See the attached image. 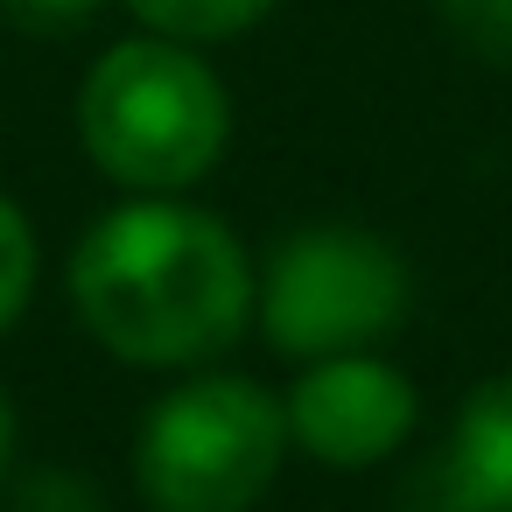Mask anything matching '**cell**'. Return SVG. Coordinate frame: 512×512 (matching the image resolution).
<instances>
[{
	"instance_id": "cell-1",
	"label": "cell",
	"mask_w": 512,
	"mask_h": 512,
	"mask_svg": "<svg viewBox=\"0 0 512 512\" xmlns=\"http://www.w3.org/2000/svg\"><path fill=\"white\" fill-rule=\"evenodd\" d=\"M71 302L113 358L183 372L253 323V260L225 218L176 197H134L78 239Z\"/></svg>"
},
{
	"instance_id": "cell-2",
	"label": "cell",
	"mask_w": 512,
	"mask_h": 512,
	"mask_svg": "<svg viewBox=\"0 0 512 512\" xmlns=\"http://www.w3.org/2000/svg\"><path fill=\"white\" fill-rule=\"evenodd\" d=\"M78 141L99 176L134 197H176L225 162L232 99L218 71L169 36L113 43L78 92Z\"/></svg>"
},
{
	"instance_id": "cell-3",
	"label": "cell",
	"mask_w": 512,
	"mask_h": 512,
	"mask_svg": "<svg viewBox=\"0 0 512 512\" xmlns=\"http://www.w3.org/2000/svg\"><path fill=\"white\" fill-rule=\"evenodd\" d=\"M288 456V407L246 372H197L162 393L134 442L155 512H253Z\"/></svg>"
},
{
	"instance_id": "cell-4",
	"label": "cell",
	"mask_w": 512,
	"mask_h": 512,
	"mask_svg": "<svg viewBox=\"0 0 512 512\" xmlns=\"http://www.w3.org/2000/svg\"><path fill=\"white\" fill-rule=\"evenodd\" d=\"M414 309V274L393 239L365 225H302L253 274V323L274 351L316 365L372 351Z\"/></svg>"
},
{
	"instance_id": "cell-5",
	"label": "cell",
	"mask_w": 512,
	"mask_h": 512,
	"mask_svg": "<svg viewBox=\"0 0 512 512\" xmlns=\"http://www.w3.org/2000/svg\"><path fill=\"white\" fill-rule=\"evenodd\" d=\"M281 407H288V442L330 470L386 463L421 421L414 379L400 365H386L379 351H344V358L302 365V379L288 386Z\"/></svg>"
},
{
	"instance_id": "cell-6",
	"label": "cell",
	"mask_w": 512,
	"mask_h": 512,
	"mask_svg": "<svg viewBox=\"0 0 512 512\" xmlns=\"http://www.w3.org/2000/svg\"><path fill=\"white\" fill-rule=\"evenodd\" d=\"M407 512H512V372L456 407L449 442L407 484Z\"/></svg>"
},
{
	"instance_id": "cell-7",
	"label": "cell",
	"mask_w": 512,
	"mask_h": 512,
	"mask_svg": "<svg viewBox=\"0 0 512 512\" xmlns=\"http://www.w3.org/2000/svg\"><path fill=\"white\" fill-rule=\"evenodd\" d=\"M127 8L148 22V36H169V43H225V36H246L253 22H267L274 0H127Z\"/></svg>"
},
{
	"instance_id": "cell-8",
	"label": "cell",
	"mask_w": 512,
	"mask_h": 512,
	"mask_svg": "<svg viewBox=\"0 0 512 512\" xmlns=\"http://www.w3.org/2000/svg\"><path fill=\"white\" fill-rule=\"evenodd\" d=\"M36 267H43V253H36V232H29L22 204L0 197V330L22 323V309L36 295Z\"/></svg>"
},
{
	"instance_id": "cell-9",
	"label": "cell",
	"mask_w": 512,
	"mask_h": 512,
	"mask_svg": "<svg viewBox=\"0 0 512 512\" xmlns=\"http://www.w3.org/2000/svg\"><path fill=\"white\" fill-rule=\"evenodd\" d=\"M442 29L491 71H512V0H435Z\"/></svg>"
},
{
	"instance_id": "cell-10",
	"label": "cell",
	"mask_w": 512,
	"mask_h": 512,
	"mask_svg": "<svg viewBox=\"0 0 512 512\" xmlns=\"http://www.w3.org/2000/svg\"><path fill=\"white\" fill-rule=\"evenodd\" d=\"M0 15L29 36H71L99 15V0H0Z\"/></svg>"
},
{
	"instance_id": "cell-11",
	"label": "cell",
	"mask_w": 512,
	"mask_h": 512,
	"mask_svg": "<svg viewBox=\"0 0 512 512\" xmlns=\"http://www.w3.org/2000/svg\"><path fill=\"white\" fill-rule=\"evenodd\" d=\"M22 512H99V498H92L85 477L57 470V477H36V484L22 491Z\"/></svg>"
},
{
	"instance_id": "cell-12",
	"label": "cell",
	"mask_w": 512,
	"mask_h": 512,
	"mask_svg": "<svg viewBox=\"0 0 512 512\" xmlns=\"http://www.w3.org/2000/svg\"><path fill=\"white\" fill-rule=\"evenodd\" d=\"M8 456H15V407L0 393V477H8Z\"/></svg>"
}]
</instances>
